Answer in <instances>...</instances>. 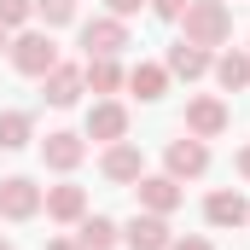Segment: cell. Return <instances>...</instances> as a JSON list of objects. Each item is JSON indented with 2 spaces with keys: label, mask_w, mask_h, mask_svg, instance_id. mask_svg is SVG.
I'll use <instances>...</instances> for the list:
<instances>
[{
  "label": "cell",
  "mask_w": 250,
  "mask_h": 250,
  "mask_svg": "<svg viewBox=\"0 0 250 250\" xmlns=\"http://www.w3.org/2000/svg\"><path fill=\"white\" fill-rule=\"evenodd\" d=\"M233 35V6L227 0H192L187 12H181V41H192V47H221Z\"/></svg>",
  "instance_id": "obj_1"
},
{
  "label": "cell",
  "mask_w": 250,
  "mask_h": 250,
  "mask_svg": "<svg viewBox=\"0 0 250 250\" xmlns=\"http://www.w3.org/2000/svg\"><path fill=\"white\" fill-rule=\"evenodd\" d=\"M6 59H12L18 76H35V82H41V76L59 64V41H53V29H18L12 47H6Z\"/></svg>",
  "instance_id": "obj_2"
},
{
  "label": "cell",
  "mask_w": 250,
  "mask_h": 250,
  "mask_svg": "<svg viewBox=\"0 0 250 250\" xmlns=\"http://www.w3.org/2000/svg\"><path fill=\"white\" fill-rule=\"evenodd\" d=\"M227 128H233V111H227L221 93H198V99H187V123H181V134H192V140H221Z\"/></svg>",
  "instance_id": "obj_3"
},
{
  "label": "cell",
  "mask_w": 250,
  "mask_h": 250,
  "mask_svg": "<svg viewBox=\"0 0 250 250\" xmlns=\"http://www.w3.org/2000/svg\"><path fill=\"white\" fill-rule=\"evenodd\" d=\"M123 47H134L123 18L105 12V18H87L82 23V59H123Z\"/></svg>",
  "instance_id": "obj_4"
},
{
  "label": "cell",
  "mask_w": 250,
  "mask_h": 250,
  "mask_svg": "<svg viewBox=\"0 0 250 250\" xmlns=\"http://www.w3.org/2000/svg\"><path fill=\"white\" fill-rule=\"evenodd\" d=\"M163 175H175V181H204L209 175V140H169V151H163Z\"/></svg>",
  "instance_id": "obj_5"
},
{
  "label": "cell",
  "mask_w": 250,
  "mask_h": 250,
  "mask_svg": "<svg viewBox=\"0 0 250 250\" xmlns=\"http://www.w3.org/2000/svg\"><path fill=\"white\" fill-rule=\"evenodd\" d=\"M41 198H47V187H35L29 175H6L0 181V221H35Z\"/></svg>",
  "instance_id": "obj_6"
},
{
  "label": "cell",
  "mask_w": 250,
  "mask_h": 250,
  "mask_svg": "<svg viewBox=\"0 0 250 250\" xmlns=\"http://www.w3.org/2000/svg\"><path fill=\"white\" fill-rule=\"evenodd\" d=\"M82 157H87V134H76V128H53V134L41 140V163H47L53 175H76Z\"/></svg>",
  "instance_id": "obj_7"
},
{
  "label": "cell",
  "mask_w": 250,
  "mask_h": 250,
  "mask_svg": "<svg viewBox=\"0 0 250 250\" xmlns=\"http://www.w3.org/2000/svg\"><path fill=\"white\" fill-rule=\"evenodd\" d=\"M82 134H87L93 146H117V140H128V105H123V99H93Z\"/></svg>",
  "instance_id": "obj_8"
},
{
  "label": "cell",
  "mask_w": 250,
  "mask_h": 250,
  "mask_svg": "<svg viewBox=\"0 0 250 250\" xmlns=\"http://www.w3.org/2000/svg\"><path fill=\"white\" fill-rule=\"evenodd\" d=\"M99 175H105L111 187H134V181L146 175V151H140L134 140H117V146H105V151H99Z\"/></svg>",
  "instance_id": "obj_9"
},
{
  "label": "cell",
  "mask_w": 250,
  "mask_h": 250,
  "mask_svg": "<svg viewBox=\"0 0 250 250\" xmlns=\"http://www.w3.org/2000/svg\"><path fill=\"white\" fill-rule=\"evenodd\" d=\"M204 221L215 227V233H227V227H250V198L239 187H215L204 198Z\"/></svg>",
  "instance_id": "obj_10"
},
{
  "label": "cell",
  "mask_w": 250,
  "mask_h": 250,
  "mask_svg": "<svg viewBox=\"0 0 250 250\" xmlns=\"http://www.w3.org/2000/svg\"><path fill=\"white\" fill-rule=\"evenodd\" d=\"M82 93H87V82H82V64H53L47 76H41V99L53 105V111H70V105H82Z\"/></svg>",
  "instance_id": "obj_11"
},
{
  "label": "cell",
  "mask_w": 250,
  "mask_h": 250,
  "mask_svg": "<svg viewBox=\"0 0 250 250\" xmlns=\"http://www.w3.org/2000/svg\"><path fill=\"white\" fill-rule=\"evenodd\" d=\"M123 245H128V250H169V245H175V227H169V215L140 209V215H128V221H123Z\"/></svg>",
  "instance_id": "obj_12"
},
{
  "label": "cell",
  "mask_w": 250,
  "mask_h": 250,
  "mask_svg": "<svg viewBox=\"0 0 250 250\" xmlns=\"http://www.w3.org/2000/svg\"><path fill=\"white\" fill-rule=\"evenodd\" d=\"M41 209H47V221H59V227H76V221L87 215V187H76V181H59V187H47Z\"/></svg>",
  "instance_id": "obj_13"
},
{
  "label": "cell",
  "mask_w": 250,
  "mask_h": 250,
  "mask_svg": "<svg viewBox=\"0 0 250 250\" xmlns=\"http://www.w3.org/2000/svg\"><path fill=\"white\" fill-rule=\"evenodd\" d=\"M134 192H140V209H151V215H175V209H181V198H187L175 175H140Z\"/></svg>",
  "instance_id": "obj_14"
},
{
  "label": "cell",
  "mask_w": 250,
  "mask_h": 250,
  "mask_svg": "<svg viewBox=\"0 0 250 250\" xmlns=\"http://www.w3.org/2000/svg\"><path fill=\"white\" fill-rule=\"evenodd\" d=\"M169 82H175V76H169L157 59H140V64H128V82H123V87L140 99V105H157V99L169 93Z\"/></svg>",
  "instance_id": "obj_15"
},
{
  "label": "cell",
  "mask_w": 250,
  "mask_h": 250,
  "mask_svg": "<svg viewBox=\"0 0 250 250\" xmlns=\"http://www.w3.org/2000/svg\"><path fill=\"white\" fill-rule=\"evenodd\" d=\"M82 82H87L93 99H111V93H123L128 64H123V59H82Z\"/></svg>",
  "instance_id": "obj_16"
},
{
  "label": "cell",
  "mask_w": 250,
  "mask_h": 250,
  "mask_svg": "<svg viewBox=\"0 0 250 250\" xmlns=\"http://www.w3.org/2000/svg\"><path fill=\"white\" fill-rule=\"evenodd\" d=\"M209 64H215V53H209V47H192V41H175V47L163 53V70H169V76H181V82L209 76Z\"/></svg>",
  "instance_id": "obj_17"
},
{
  "label": "cell",
  "mask_w": 250,
  "mask_h": 250,
  "mask_svg": "<svg viewBox=\"0 0 250 250\" xmlns=\"http://www.w3.org/2000/svg\"><path fill=\"white\" fill-rule=\"evenodd\" d=\"M76 245L82 250H117L123 245V221H111V215H82V221H76Z\"/></svg>",
  "instance_id": "obj_18"
},
{
  "label": "cell",
  "mask_w": 250,
  "mask_h": 250,
  "mask_svg": "<svg viewBox=\"0 0 250 250\" xmlns=\"http://www.w3.org/2000/svg\"><path fill=\"white\" fill-rule=\"evenodd\" d=\"M209 76H215L221 93H245L250 87V53H221V59L209 64Z\"/></svg>",
  "instance_id": "obj_19"
},
{
  "label": "cell",
  "mask_w": 250,
  "mask_h": 250,
  "mask_svg": "<svg viewBox=\"0 0 250 250\" xmlns=\"http://www.w3.org/2000/svg\"><path fill=\"white\" fill-rule=\"evenodd\" d=\"M35 140V117L29 111H0V151H23Z\"/></svg>",
  "instance_id": "obj_20"
},
{
  "label": "cell",
  "mask_w": 250,
  "mask_h": 250,
  "mask_svg": "<svg viewBox=\"0 0 250 250\" xmlns=\"http://www.w3.org/2000/svg\"><path fill=\"white\" fill-rule=\"evenodd\" d=\"M29 18H35V0H0V29H29Z\"/></svg>",
  "instance_id": "obj_21"
},
{
  "label": "cell",
  "mask_w": 250,
  "mask_h": 250,
  "mask_svg": "<svg viewBox=\"0 0 250 250\" xmlns=\"http://www.w3.org/2000/svg\"><path fill=\"white\" fill-rule=\"evenodd\" d=\"M35 18H47V29L76 23V0H35Z\"/></svg>",
  "instance_id": "obj_22"
},
{
  "label": "cell",
  "mask_w": 250,
  "mask_h": 250,
  "mask_svg": "<svg viewBox=\"0 0 250 250\" xmlns=\"http://www.w3.org/2000/svg\"><path fill=\"white\" fill-rule=\"evenodd\" d=\"M146 6H151V12H157L163 23H181V12H187L192 0H146Z\"/></svg>",
  "instance_id": "obj_23"
},
{
  "label": "cell",
  "mask_w": 250,
  "mask_h": 250,
  "mask_svg": "<svg viewBox=\"0 0 250 250\" xmlns=\"http://www.w3.org/2000/svg\"><path fill=\"white\" fill-rule=\"evenodd\" d=\"M105 6H111V18H140V12H146V0H105Z\"/></svg>",
  "instance_id": "obj_24"
},
{
  "label": "cell",
  "mask_w": 250,
  "mask_h": 250,
  "mask_svg": "<svg viewBox=\"0 0 250 250\" xmlns=\"http://www.w3.org/2000/svg\"><path fill=\"white\" fill-rule=\"evenodd\" d=\"M169 250H215V245H209L204 233H187V239H175V245H169Z\"/></svg>",
  "instance_id": "obj_25"
},
{
  "label": "cell",
  "mask_w": 250,
  "mask_h": 250,
  "mask_svg": "<svg viewBox=\"0 0 250 250\" xmlns=\"http://www.w3.org/2000/svg\"><path fill=\"white\" fill-rule=\"evenodd\" d=\"M239 181L250 187V146H239Z\"/></svg>",
  "instance_id": "obj_26"
},
{
  "label": "cell",
  "mask_w": 250,
  "mask_h": 250,
  "mask_svg": "<svg viewBox=\"0 0 250 250\" xmlns=\"http://www.w3.org/2000/svg\"><path fill=\"white\" fill-rule=\"evenodd\" d=\"M47 250H82V245H76V239H64V233H59V239H47Z\"/></svg>",
  "instance_id": "obj_27"
},
{
  "label": "cell",
  "mask_w": 250,
  "mask_h": 250,
  "mask_svg": "<svg viewBox=\"0 0 250 250\" xmlns=\"http://www.w3.org/2000/svg\"><path fill=\"white\" fill-rule=\"evenodd\" d=\"M6 47H12V29H0V53H6Z\"/></svg>",
  "instance_id": "obj_28"
},
{
  "label": "cell",
  "mask_w": 250,
  "mask_h": 250,
  "mask_svg": "<svg viewBox=\"0 0 250 250\" xmlns=\"http://www.w3.org/2000/svg\"><path fill=\"white\" fill-rule=\"evenodd\" d=\"M0 250H12V239H0Z\"/></svg>",
  "instance_id": "obj_29"
},
{
  "label": "cell",
  "mask_w": 250,
  "mask_h": 250,
  "mask_svg": "<svg viewBox=\"0 0 250 250\" xmlns=\"http://www.w3.org/2000/svg\"><path fill=\"white\" fill-rule=\"evenodd\" d=\"M245 53H250V35H245Z\"/></svg>",
  "instance_id": "obj_30"
}]
</instances>
